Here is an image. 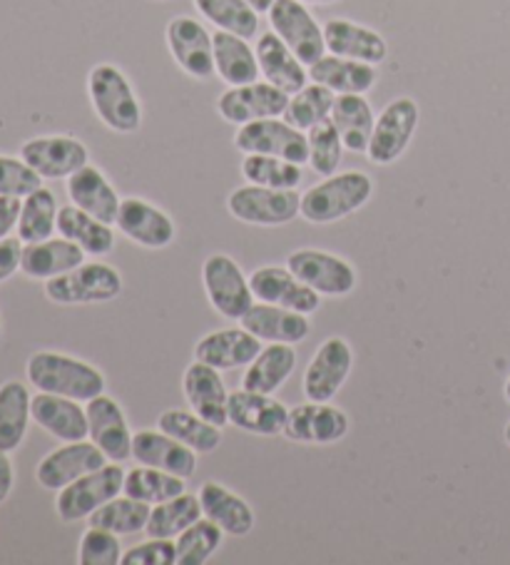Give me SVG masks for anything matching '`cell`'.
<instances>
[{"instance_id":"obj_1","label":"cell","mask_w":510,"mask_h":565,"mask_svg":"<svg viewBox=\"0 0 510 565\" xmlns=\"http://www.w3.org/2000/svg\"><path fill=\"white\" fill-rule=\"evenodd\" d=\"M28 384L38 392L91 402L105 394V376L97 366L61 352H35L25 364Z\"/></svg>"},{"instance_id":"obj_2","label":"cell","mask_w":510,"mask_h":565,"mask_svg":"<svg viewBox=\"0 0 510 565\" xmlns=\"http://www.w3.org/2000/svg\"><path fill=\"white\" fill-rule=\"evenodd\" d=\"M87 93H91L93 110L107 130L132 135L142 125V105L137 100L132 83L120 67L113 63L95 65L87 75Z\"/></svg>"},{"instance_id":"obj_3","label":"cell","mask_w":510,"mask_h":565,"mask_svg":"<svg viewBox=\"0 0 510 565\" xmlns=\"http://www.w3.org/2000/svg\"><path fill=\"white\" fill-rule=\"evenodd\" d=\"M374 194V182L366 172L331 174L301 194L299 214L311 224H331L364 207Z\"/></svg>"},{"instance_id":"obj_4","label":"cell","mask_w":510,"mask_h":565,"mask_svg":"<svg viewBox=\"0 0 510 565\" xmlns=\"http://www.w3.org/2000/svg\"><path fill=\"white\" fill-rule=\"evenodd\" d=\"M123 295V277L120 271L103 262H91V265L75 267L67 275L53 277L45 281V297L55 305L73 307V305H103Z\"/></svg>"},{"instance_id":"obj_5","label":"cell","mask_w":510,"mask_h":565,"mask_svg":"<svg viewBox=\"0 0 510 565\" xmlns=\"http://www.w3.org/2000/svg\"><path fill=\"white\" fill-rule=\"evenodd\" d=\"M125 473L120 463H105L103 469L93 473H85L83 479L65 486L63 491H57L55 499V513L63 523H77L105 505L107 501L117 499L123 493Z\"/></svg>"},{"instance_id":"obj_6","label":"cell","mask_w":510,"mask_h":565,"mask_svg":"<svg viewBox=\"0 0 510 565\" xmlns=\"http://www.w3.org/2000/svg\"><path fill=\"white\" fill-rule=\"evenodd\" d=\"M234 220L257 224V227H281L299 217L301 194L297 190H272L259 184H244L227 198Z\"/></svg>"},{"instance_id":"obj_7","label":"cell","mask_w":510,"mask_h":565,"mask_svg":"<svg viewBox=\"0 0 510 565\" xmlns=\"http://www.w3.org/2000/svg\"><path fill=\"white\" fill-rule=\"evenodd\" d=\"M269 25L284 43L291 47V53L299 57L304 65H314L319 57L327 55V43H323V28L317 18L309 13L307 3L299 0H274L269 8Z\"/></svg>"},{"instance_id":"obj_8","label":"cell","mask_w":510,"mask_h":565,"mask_svg":"<svg viewBox=\"0 0 510 565\" xmlns=\"http://www.w3.org/2000/svg\"><path fill=\"white\" fill-rule=\"evenodd\" d=\"M418 118L421 110L414 97H396V100H391L376 118L374 135H371L366 150L369 160L381 164V168L396 162L406 152L411 140H414Z\"/></svg>"},{"instance_id":"obj_9","label":"cell","mask_w":510,"mask_h":565,"mask_svg":"<svg viewBox=\"0 0 510 565\" xmlns=\"http://www.w3.org/2000/svg\"><path fill=\"white\" fill-rule=\"evenodd\" d=\"M234 145L244 154H272L297 164L309 162V140L287 120L267 118L242 125L234 135Z\"/></svg>"},{"instance_id":"obj_10","label":"cell","mask_w":510,"mask_h":565,"mask_svg":"<svg viewBox=\"0 0 510 565\" xmlns=\"http://www.w3.org/2000/svg\"><path fill=\"white\" fill-rule=\"evenodd\" d=\"M210 305L227 319H242L254 307V291L242 267L227 255H210L202 265Z\"/></svg>"},{"instance_id":"obj_11","label":"cell","mask_w":510,"mask_h":565,"mask_svg":"<svg viewBox=\"0 0 510 565\" xmlns=\"http://www.w3.org/2000/svg\"><path fill=\"white\" fill-rule=\"evenodd\" d=\"M291 275L321 297H347L357 289V269L347 259L321 249L291 252L287 259Z\"/></svg>"},{"instance_id":"obj_12","label":"cell","mask_w":510,"mask_h":565,"mask_svg":"<svg viewBox=\"0 0 510 565\" xmlns=\"http://www.w3.org/2000/svg\"><path fill=\"white\" fill-rule=\"evenodd\" d=\"M21 158L41 174L43 180H67L85 164H91V152L71 135H45L23 142Z\"/></svg>"},{"instance_id":"obj_13","label":"cell","mask_w":510,"mask_h":565,"mask_svg":"<svg viewBox=\"0 0 510 565\" xmlns=\"http://www.w3.org/2000/svg\"><path fill=\"white\" fill-rule=\"evenodd\" d=\"M289 97L272 83H249L224 90L217 100V113L232 125H247L254 120L279 118L287 110Z\"/></svg>"},{"instance_id":"obj_14","label":"cell","mask_w":510,"mask_h":565,"mask_svg":"<svg viewBox=\"0 0 510 565\" xmlns=\"http://www.w3.org/2000/svg\"><path fill=\"white\" fill-rule=\"evenodd\" d=\"M167 47L184 73L194 81H210L214 71V41L200 21L190 15L167 23Z\"/></svg>"},{"instance_id":"obj_15","label":"cell","mask_w":510,"mask_h":565,"mask_svg":"<svg viewBox=\"0 0 510 565\" xmlns=\"http://www.w3.org/2000/svg\"><path fill=\"white\" fill-rule=\"evenodd\" d=\"M351 366H354V352L347 339H327L304 372V394L309 402H331L339 388L347 384Z\"/></svg>"},{"instance_id":"obj_16","label":"cell","mask_w":510,"mask_h":565,"mask_svg":"<svg viewBox=\"0 0 510 565\" xmlns=\"http://www.w3.org/2000/svg\"><path fill=\"white\" fill-rule=\"evenodd\" d=\"M349 434V416L329 402H309L289 408L284 436L309 446H329Z\"/></svg>"},{"instance_id":"obj_17","label":"cell","mask_w":510,"mask_h":565,"mask_svg":"<svg viewBox=\"0 0 510 565\" xmlns=\"http://www.w3.org/2000/svg\"><path fill=\"white\" fill-rule=\"evenodd\" d=\"M107 456L93 441L63 444L45 456L35 469V481L45 491H63L65 486L83 479L85 473L103 469Z\"/></svg>"},{"instance_id":"obj_18","label":"cell","mask_w":510,"mask_h":565,"mask_svg":"<svg viewBox=\"0 0 510 565\" xmlns=\"http://www.w3.org/2000/svg\"><path fill=\"white\" fill-rule=\"evenodd\" d=\"M115 224L127 239L145 249H164L178 237V227H174L170 214L140 198H127L120 202Z\"/></svg>"},{"instance_id":"obj_19","label":"cell","mask_w":510,"mask_h":565,"mask_svg":"<svg viewBox=\"0 0 510 565\" xmlns=\"http://www.w3.org/2000/svg\"><path fill=\"white\" fill-rule=\"evenodd\" d=\"M87 426H91V441L107 459L115 463L132 459V431L123 406L113 396L100 394L87 402Z\"/></svg>"},{"instance_id":"obj_20","label":"cell","mask_w":510,"mask_h":565,"mask_svg":"<svg viewBox=\"0 0 510 565\" xmlns=\"http://www.w3.org/2000/svg\"><path fill=\"white\" fill-rule=\"evenodd\" d=\"M182 392L192 412L204 422L220 428L230 424V392L222 382L220 369L194 359L182 376Z\"/></svg>"},{"instance_id":"obj_21","label":"cell","mask_w":510,"mask_h":565,"mask_svg":"<svg viewBox=\"0 0 510 565\" xmlns=\"http://www.w3.org/2000/svg\"><path fill=\"white\" fill-rule=\"evenodd\" d=\"M254 297L274 307H284L299 315H314L321 307V295L291 275L289 267H262L249 277Z\"/></svg>"},{"instance_id":"obj_22","label":"cell","mask_w":510,"mask_h":565,"mask_svg":"<svg viewBox=\"0 0 510 565\" xmlns=\"http://www.w3.org/2000/svg\"><path fill=\"white\" fill-rule=\"evenodd\" d=\"M198 451L184 446L178 438H172L164 431H137L132 436V459L140 466L160 469L167 473L180 476V479H192L198 471Z\"/></svg>"},{"instance_id":"obj_23","label":"cell","mask_w":510,"mask_h":565,"mask_svg":"<svg viewBox=\"0 0 510 565\" xmlns=\"http://www.w3.org/2000/svg\"><path fill=\"white\" fill-rule=\"evenodd\" d=\"M33 422L51 434L53 438L63 444L85 441L91 436V426H87V408L81 402L57 394L38 392L31 404Z\"/></svg>"},{"instance_id":"obj_24","label":"cell","mask_w":510,"mask_h":565,"mask_svg":"<svg viewBox=\"0 0 510 565\" xmlns=\"http://www.w3.org/2000/svg\"><path fill=\"white\" fill-rule=\"evenodd\" d=\"M323 43L327 51L339 57H351V61L381 65L389 57V45L384 35L371 31L366 25H359L347 18H331L323 25Z\"/></svg>"},{"instance_id":"obj_25","label":"cell","mask_w":510,"mask_h":565,"mask_svg":"<svg viewBox=\"0 0 510 565\" xmlns=\"http://www.w3.org/2000/svg\"><path fill=\"white\" fill-rule=\"evenodd\" d=\"M287 418L289 408L277 402L272 394H254L247 392V388L230 394V424L242 428V431L277 436L284 434Z\"/></svg>"},{"instance_id":"obj_26","label":"cell","mask_w":510,"mask_h":565,"mask_svg":"<svg viewBox=\"0 0 510 565\" xmlns=\"http://www.w3.org/2000/svg\"><path fill=\"white\" fill-rule=\"evenodd\" d=\"M262 352V339H257L247 329H220L212 334L202 337L194 349L198 362L210 364L220 372H230V369L249 366L257 354Z\"/></svg>"},{"instance_id":"obj_27","label":"cell","mask_w":510,"mask_h":565,"mask_svg":"<svg viewBox=\"0 0 510 565\" xmlns=\"http://www.w3.org/2000/svg\"><path fill=\"white\" fill-rule=\"evenodd\" d=\"M242 327L269 344H299L309 337L311 324L307 315L259 301L242 319Z\"/></svg>"},{"instance_id":"obj_28","label":"cell","mask_w":510,"mask_h":565,"mask_svg":"<svg viewBox=\"0 0 510 565\" xmlns=\"http://www.w3.org/2000/svg\"><path fill=\"white\" fill-rule=\"evenodd\" d=\"M257 61H259V73L264 75V81L277 85L279 90H284L287 95L299 93L304 85H309L307 65L291 53V47L274 31L259 35Z\"/></svg>"},{"instance_id":"obj_29","label":"cell","mask_w":510,"mask_h":565,"mask_svg":"<svg viewBox=\"0 0 510 565\" xmlns=\"http://www.w3.org/2000/svg\"><path fill=\"white\" fill-rule=\"evenodd\" d=\"M67 198H71L75 207L93 214V217L105 224L117 222V212H120L123 202L103 170L93 168V164H85L83 170L67 178Z\"/></svg>"},{"instance_id":"obj_30","label":"cell","mask_w":510,"mask_h":565,"mask_svg":"<svg viewBox=\"0 0 510 565\" xmlns=\"http://www.w3.org/2000/svg\"><path fill=\"white\" fill-rule=\"evenodd\" d=\"M309 81L329 87L337 95H366L376 85V65L351 61V57L323 55L309 65Z\"/></svg>"},{"instance_id":"obj_31","label":"cell","mask_w":510,"mask_h":565,"mask_svg":"<svg viewBox=\"0 0 510 565\" xmlns=\"http://www.w3.org/2000/svg\"><path fill=\"white\" fill-rule=\"evenodd\" d=\"M85 262V252L67 237H51L23 247L21 271L28 279H53L67 275Z\"/></svg>"},{"instance_id":"obj_32","label":"cell","mask_w":510,"mask_h":565,"mask_svg":"<svg viewBox=\"0 0 510 565\" xmlns=\"http://www.w3.org/2000/svg\"><path fill=\"white\" fill-rule=\"evenodd\" d=\"M200 503L202 513L208 515L210 521L217 523L224 535L244 539V535H249L254 531V523H257L252 505L244 501L242 495L224 489L222 483H204L200 489Z\"/></svg>"},{"instance_id":"obj_33","label":"cell","mask_w":510,"mask_h":565,"mask_svg":"<svg viewBox=\"0 0 510 565\" xmlns=\"http://www.w3.org/2000/svg\"><path fill=\"white\" fill-rule=\"evenodd\" d=\"M331 122L341 135L344 150L366 154L376 115L364 95H339L331 107Z\"/></svg>"},{"instance_id":"obj_34","label":"cell","mask_w":510,"mask_h":565,"mask_svg":"<svg viewBox=\"0 0 510 565\" xmlns=\"http://www.w3.org/2000/svg\"><path fill=\"white\" fill-rule=\"evenodd\" d=\"M214 41V71L230 87L249 85L259 81V61L257 53L252 51L247 38L234 33L217 31L212 35Z\"/></svg>"},{"instance_id":"obj_35","label":"cell","mask_w":510,"mask_h":565,"mask_svg":"<svg viewBox=\"0 0 510 565\" xmlns=\"http://www.w3.org/2000/svg\"><path fill=\"white\" fill-rule=\"evenodd\" d=\"M294 369H297V352L291 344H269L247 366V374L242 376V388L254 394H274L287 384Z\"/></svg>"},{"instance_id":"obj_36","label":"cell","mask_w":510,"mask_h":565,"mask_svg":"<svg viewBox=\"0 0 510 565\" xmlns=\"http://www.w3.org/2000/svg\"><path fill=\"white\" fill-rule=\"evenodd\" d=\"M33 396L18 379L0 384V451L13 454L21 448L31 424Z\"/></svg>"},{"instance_id":"obj_37","label":"cell","mask_w":510,"mask_h":565,"mask_svg":"<svg viewBox=\"0 0 510 565\" xmlns=\"http://www.w3.org/2000/svg\"><path fill=\"white\" fill-rule=\"evenodd\" d=\"M57 232L75 242L85 255H110L115 247V235L110 224L100 222L93 217V214L75 207V204H65V207L57 212Z\"/></svg>"},{"instance_id":"obj_38","label":"cell","mask_w":510,"mask_h":565,"mask_svg":"<svg viewBox=\"0 0 510 565\" xmlns=\"http://www.w3.org/2000/svg\"><path fill=\"white\" fill-rule=\"evenodd\" d=\"M157 428L172 438H178L184 446H190L198 454H212L217 451L222 444V428L210 422H204L202 416L194 412H182V408H170L160 418H157Z\"/></svg>"},{"instance_id":"obj_39","label":"cell","mask_w":510,"mask_h":565,"mask_svg":"<svg viewBox=\"0 0 510 565\" xmlns=\"http://www.w3.org/2000/svg\"><path fill=\"white\" fill-rule=\"evenodd\" d=\"M202 515L204 513L200 495L184 491L170 501L155 505L145 533L150 535V539H178L182 531H188L194 521L202 519Z\"/></svg>"},{"instance_id":"obj_40","label":"cell","mask_w":510,"mask_h":565,"mask_svg":"<svg viewBox=\"0 0 510 565\" xmlns=\"http://www.w3.org/2000/svg\"><path fill=\"white\" fill-rule=\"evenodd\" d=\"M57 200L47 188H38L35 192L23 198L21 220H18V237L25 245H35V242L51 239L57 230Z\"/></svg>"},{"instance_id":"obj_41","label":"cell","mask_w":510,"mask_h":565,"mask_svg":"<svg viewBox=\"0 0 510 565\" xmlns=\"http://www.w3.org/2000/svg\"><path fill=\"white\" fill-rule=\"evenodd\" d=\"M184 491H188V486H184V479H180V476L150 469V466H137V469L125 473L123 493L150 505L170 501Z\"/></svg>"},{"instance_id":"obj_42","label":"cell","mask_w":510,"mask_h":565,"mask_svg":"<svg viewBox=\"0 0 510 565\" xmlns=\"http://www.w3.org/2000/svg\"><path fill=\"white\" fill-rule=\"evenodd\" d=\"M200 15L208 18L217 31L234 33L240 38H254L259 28V13L247 3V0H194Z\"/></svg>"},{"instance_id":"obj_43","label":"cell","mask_w":510,"mask_h":565,"mask_svg":"<svg viewBox=\"0 0 510 565\" xmlns=\"http://www.w3.org/2000/svg\"><path fill=\"white\" fill-rule=\"evenodd\" d=\"M150 513V503L137 501L132 495H117V499L100 505L87 521L97 529H107L117 535H132L147 529Z\"/></svg>"},{"instance_id":"obj_44","label":"cell","mask_w":510,"mask_h":565,"mask_svg":"<svg viewBox=\"0 0 510 565\" xmlns=\"http://www.w3.org/2000/svg\"><path fill=\"white\" fill-rule=\"evenodd\" d=\"M337 100V93H331L329 87L319 83L304 85L299 93L289 97L287 110H284V120L301 132H309L314 125L331 118V107Z\"/></svg>"},{"instance_id":"obj_45","label":"cell","mask_w":510,"mask_h":565,"mask_svg":"<svg viewBox=\"0 0 510 565\" xmlns=\"http://www.w3.org/2000/svg\"><path fill=\"white\" fill-rule=\"evenodd\" d=\"M242 178L259 188L297 190L301 182V164L272 158V154H247L242 160Z\"/></svg>"},{"instance_id":"obj_46","label":"cell","mask_w":510,"mask_h":565,"mask_svg":"<svg viewBox=\"0 0 510 565\" xmlns=\"http://www.w3.org/2000/svg\"><path fill=\"white\" fill-rule=\"evenodd\" d=\"M224 531L208 515L178 535V565H204L220 551Z\"/></svg>"},{"instance_id":"obj_47","label":"cell","mask_w":510,"mask_h":565,"mask_svg":"<svg viewBox=\"0 0 510 565\" xmlns=\"http://www.w3.org/2000/svg\"><path fill=\"white\" fill-rule=\"evenodd\" d=\"M309 140V168L321 174V178H331L337 174L341 164V154H344V142H341L339 130L333 128L331 118L323 120L307 132Z\"/></svg>"},{"instance_id":"obj_48","label":"cell","mask_w":510,"mask_h":565,"mask_svg":"<svg viewBox=\"0 0 510 565\" xmlns=\"http://www.w3.org/2000/svg\"><path fill=\"white\" fill-rule=\"evenodd\" d=\"M123 545L117 533L91 525L83 533L81 548H77V563L81 565H117L123 561Z\"/></svg>"},{"instance_id":"obj_49","label":"cell","mask_w":510,"mask_h":565,"mask_svg":"<svg viewBox=\"0 0 510 565\" xmlns=\"http://www.w3.org/2000/svg\"><path fill=\"white\" fill-rule=\"evenodd\" d=\"M43 188V178L23 158L0 154V194L8 198H28V194Z\"/></svg>"},{"instance_id":"obj_50","label":"cell","mask_w":510,"mask_h":565,"mask_svg":"<svg viewBox=\"0 0 510 565\" xmlns=\"http://www.w3.org/2000/svg\"><path fill=\"white\" fill-rule=\"evenodd\" d=\"M178 563V543L172 539H150L123 553L120 565H174Z\"/></svg>"},{"instance_id":"obj_51","label":"cell","mask_w":510,"mask_h":565,"mask_svg":"<svg viewBox=\"0 0 510 565\" xmlns=\"http://www.w3.org/2000/svg\"><path fill=\"white\" fill-rule=\"evenodd\" d=\"M23 247L25 242L21 237H6L0 239V285L11 279L23 262Z\"/></svg>"},{"instance_id":"obj_52","label":"cell","mask_w":510,"mask_h":565,"mask_svg":"<svg viewBox=\"0 0 510 565\" xmlns=\"http://www.w3.org/2000/svg\"><path fill=\"white\" fill-rule=\"evenodd\" d=\"M21 210H23L21 198H8V194H0V239L11 237V232L18 230Z\"/></svg>"},{"instance_id":"obj_53","label":"cell","mask_w":510,"mask_h":565,"mask_svg":"<svg viewBox=\"0 0 510 565\" xmlns=\"http://www.w3.org/2000/svg\"><path fill=\"white\" fill-rule=\"evenodd\" d=\"M15 486V466L8 451H0V503H6Z\"/></svg>"},{"instance_id":"obj_54","label":"cell","mask_w":510,"mask_h":565,"mask_svg":"<svg viewBox=\"0 0 510 565\" xmlns=\"http://www.w3.org/2000/svg\"><path fill=\"white\" fill-rule=\"evenodd\" d=\"M247 3L262 15V13H269V8L274 6V0H247Z\"/></svg>"},{"instance_id":"obj_55","label":"cell","mask_w":510,"mask_h":565,"mask_svg":"<svg viewBox=\"0 0 510 565\" xmlns=\"http://www.w3.org/2000/svg\"><path fill=\"white\" fill-rule=\"evenodd\" d=\"M299 3H314V6H331V3H337V0H299Z\"/></svg>"},{"instance_id":"obj_56","label":"cell","mask_w":510,"mask_h":565,"mask_svg":"<svg viewBox=\"0 0 510 565\" xmlns=\"http://www.w3.org/2000/svg\"><path fill=\"white\" fill-rule=\"evenodd\" d=\"M506 444L510 446V422H508V426H506Z\"/></svg>"},{"instance_id":"obj_57","label":"cell","mask_w":510,"mask_h":565,"mask_svg":"<svg viewBox=\"0 0 510 565\" xmlns=\"http://www.w3.org/2000/svg\"><path fill=\"white\" fill-rule=\"evenodd\" d=\"M506 398L510 402V376H508V382H506Z\"/></svg>"}]
</instances>
